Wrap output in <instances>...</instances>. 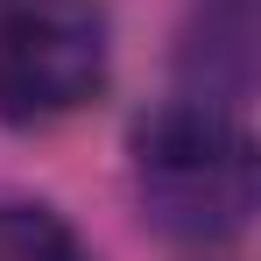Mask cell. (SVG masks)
Masks as SVG:
<instances>
[{
	"mask_svg": "<svg viewBox=\"0 0 261 261\" xmlns=\"http://www.w3.org/2000/svg\"><path fill=\"white\" fill-rule=\"evenodd\" d=\"M127 163H134V205L163 240L219 247V240L247 233L261 191L247 113L170 92L163 106H148L134 120Z\"/></svg>",
	"mask_w": 261,
	"mask_h": 261,
	"instance_id": "1",
	"label": "cell"
},
{
	"mask_svg": "<svg viewBox=\"0 0 261 261\" xmlns=\"http://www.w3.org/2000/svg\"><path fill=\"white\" fill-rule=\"evenodd\" d=\"M113 78V21L99 0H21L0 14V120L49 127Z\"/></svg>",
	"mask_w": 261,
	"mask_h": 261,
	"instance_id": "2",
	"label": "cell"
},
{
	"mask_svg": "<svg viewBox=\"0 0 261 261\" xmlns=\"http://www.w3.org/2000/svg\"><path fill=\"white\" fill-rule=\"evenodd\" d=\"M254 43H261L254 0H191L184 29H176V92L205 99V106H226V113H247Z\"/></svg>",
	"mask_w": 261,
	"mask_h": 261,
	"instance_id": "3",
	"label": "cell"
},
{
	"mask_svg": "<svg viewBox=\"0 0 261 261\" xmlns=\"http://www.w3.org/2000/svg\"><path fill=\"white\" fill-rule=\"evenodd\" d=\"M0 261H92L78 226L36 198H0Z\"/></svg>",
	"mask_w": 261,
	"mask_h": 261,
	"instance_id": "4",
	"label": "cell"
}]
</instances>
